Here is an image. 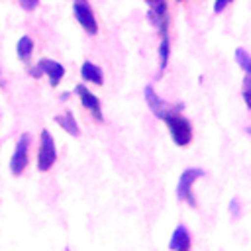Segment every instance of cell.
Here are the masks:
<instances>
[{"label": "cell", "instance_id": "13", "mask_svg": "<svg viewBox=\"0 0 251 251\" xmlns=\"http://www.w3.org/2000/svg\"><path fill=\"white\" fill-rule=\"evenodd\" d=\"M55 122L67 131V133H71L73 137H76L78 133H80V129H78V124H76V120H75V116L71 114V112H65V114H59V116H55Z\"/></svg>", "mask_w": 251, "mask_h": 251}, {"label": "cell", "instance_id": "15", "mask_svg": "<svg viewBox=\"0 0 251 251\" xmlns=\"http://www.w3.org/2000/svg\"><path fill=\"white\" fill-rule=\"evenodd\" d=\"M233 57H235V63L241 67L243 73H251V55H249L245 49L237 47L235 53H233Z\"/></svg>", "mask_w": 251, "mask_h": 251}, {"label": "cell", "instance_id": "16", "mask_svg": "<svg viewBox=\"0 0 251 251\" xmlns=\"http://www.w3.org/2000/svg\"><path fill=\"white\" fill-rule=\"evenodd\" d=\"M241 96H243L245 106L251 110V73H245V76H243V84H241Z\"/></svg>", "mask_w": 251, "mask_h": 251}, {"label": "cell", "instance_id": "8", "mask_svg": "<svg viewBox=\"0 0 251 251\" xmlns=\"http://www.w3.org/2000/svg\"><path fill=\"white\" fill-rule=\"evenodd\" d=\"M149 20H151V24L159 29L161 35H169V33H167V31H169V12H167L165 0H161V2L155 4V6H151V10H149Z\"/></svg>", "mask_w": 251, "mask_h": 251}, {"label": "cell", "instance_id": "11", "mask_svg": "<svg viewBox=\"0 0 251 251\" xmlns=\"http://www.w3.org/2000/svg\"><path fill=\"white\" fill-rule=\"evenodd\" d=\"M80 76L86 80V82H94V84H102L104 82V75H102V69L90 61H84L82 67H80Z\"/></svg>", "mask_w": 251, "mask_h": 251}, {"label": "cell", "instance_id": "19", "mask_svg": "<svg viewBox=\"0 0 251 251\" xmlns=\"http://www.w3.org/2000/svg\"><path fill=\"white\" fill-rule=\"evenodd\" d=\"M29 75H31V76H33V78H39V76H41V75H43V73H41V71H39V67H37V65H35V67H33V69H29Z\"/></svg>", "mask_w": 251, "mask_h": 251}, {"label": "cell", "instance_id": "9", "mask_svg": "<svg viewBox=\"0 0 251 251\" xmlns=\"http://www.w3.org/2000/svg\"><path fill=\"white\" fill-rule=\"evenodd\" d=\"M37 67H39V71L43 75L49 76V84L51 86H57L61 82L63 75H65V67L61 63H57V61H53V59H39Z\"/></svg>", "mask_w": 251, "mask_h": 251}, {"label": "cell", "instance_id": "18", "mask_svg": "<svg viewBox=\"0 0 251 251\" xmlns=\"http://www.w3.org/2000/svg\"><path fill=\"white\" fill-rule=\"evenodd\" d=\"M229 2H233V0H216V2H214V12H216V14L224 12V8H226Z\"/></svg>", "mask_w": 251, "mask_h": 251}, {"label": "cell", "instance_id": "3", "mask_svg": "<svg viewBox=\"0 0 251 251\" xmlns=\"http://www.w3.org/2000/svg\"><path fill=\"white\" fill-rule=\"evenodd\" d=\"M202 176H204V171H202V169H196V167L184 169L182 175H180V178H178V186H176V196H178V200H184V202H188V204L194 208V206H196V200H194V196H192V184H194V180H198V178H202Z\"/></svg>", "mask_w": 251, "mask_h": 251}, {"label": "cell", "instance_id": "4", "mask_svg": "<svg viewBox=\"0 0 251 251\" xmlns=\"http://www.w3.org/2000/svg\"><path fill=\"white\" fill-rule=\"evenodd\" d=\"M29 143H31V135L29 133H22L20 139L16 141V149L12 153V159H10V169L16 176H20L25 167H27V155H29Z\"/></svg>", "mask_w": 251, "mask_h": 251}, {"label": "cell", "instance_id": "12", "mask_svg": "<svg viewBox=\"0 0 251 251\" xmlns=\"http://www.w3.org/2000/svg\"><path fill=\"white\" fill-rule=\"evenodd\" d=\"M31 53H33V39L29 35H22L18 39V43H16V55H18V59L24 61V63H27L29 57H31Z\"/></svg>", "mask_w": 251, "mask_h": 251}, {"label": "cell", "instance_id": "17", "mask_svg": "<svg viewBox=\"0 0 251 251\" xmlns=\"http://www.w3.org/2000/svg\"><path fill=\"white\" fill-rule=\"evenodd\" d=\"M37 4H39V0H20V6H22L25 12L35 10V8H37Z\"/></svg>", "mask_w": 251, "mask_h": 251}, {"label": "cell", "instance_id": "10", "mask_svg": "<svg viewBox=\"0 0 251 251\" xmlns=\"http://www.w3.org/2000/svg\"><path fill=\"white\" fill-rule=\"evenodd\" d=\"M169 247L173 251H184L190 247V233L184 226H176V229L173 231V237L169 241Z\"/></svg>", "mask_w": 251, "mask_h": 251}, {"label": "cell", "instance_id": "22", "mask_svg": "<svg viewBox=\"0 0 251 251\" xmlns=\"http://www.w3.org/2000/svg\"><path fill=\"white\" fill-rule=\"evenodd\" d=\"M176 2H182V0H176Z\"/></svg>", "mask_w": 251, "mask_h": 251}, {"label": "cell", "instance_id": "2", "mask_svg": "<svg viewBox=\"0 0 251 251\" xmlns=\"http://www.w3.org/2000/svg\"><path fill=\"white\" fill-rule=\"evenodd\" d=\"M57 159V149H55V139L47 129H41L39 135V151H37V169L41 173H47Z\"/></svg>", "mask_w": 251, "mask_h": 251}, {"label": "cell", "instance_id": "20", "mask_svg": "<svg viewBox=\"0 0 251 251\" xmlns=\"http://www.w3.org/2000/svg\"><path fill=\"white\" fill-rule=\"evenodd\" d=\"M145 2H147V4H149V6H155V4H159V2H161V0H145Z\"/></svg>", "mask_w": 251, "mask_h": 251}, {"label": "cell", "instance_id": "7", "mask_svg": "<svg viewBox=\"0 0 251 251\" xmlns=\"http://www.w3.org/2000/svg\"><path fill=\"white\" fill-rule=\"evenodd\" d=\"M75 94L78 96V100H80V104L86 108V110H90V114L98 120V122H102L104 120V116H102V106H100V100L84 86V84H76V88H75Z\"/></svg>", "mask_w": 251, "mask_h": 251}, {"label": "cell", "instance_id": "21", "mask_svg": "<svg viewBox=\"0 0 251 251\" xmlns=\"http://www.w3.org/2000/svg\"><path fill=\"white\" fill-rule=\"evenodd\" d=\"M247 133H251V127H247Z\"/></svg>", "mask_w": 251, "mask_h": 251}, {"label": "cell", "instance_id": "6", "mask_svg": "<svg viewBox=\"0 0 251 251\" xmlns=\"http://www.w3.org/2000/svg\"><path fill=\"white\" fill-rule=\"evenodd\" d=\"M145 100H147V104H149V108H151V112L157 116V118H165L167 114H171V112H180L182 110V104L178 102V104H169V102H165L163 98H159L157 94H155V90L151 88V86H145Z\"/></svg>", "mask_w": 251, "mask_h": 251}, {"label": "cell", "instance_id": "1", "mask_svg": "<svg viewBox=\"0 0 251 251\" xmlns=\"http://www.w3.org/2000/svg\"><path fill=\"white\" fill-rule=\"evenodd\" d=\"M163 120H165L167 127H169V133H171L173 141L178 147H184V145L190 143V139H192V126H190V122L186 118L180 116V112H171Z\"/></svg>", "mask_w": 251, "mask_h": 251}, {"label": "cell", "instance_id": "5", "mask_svg": "<svg viewBox=\"0 0 251 251\" xmlns=\"http://www.w3.org/2000/svg\"><path fill=\"white\" fill-rule=\"evenodd\" d=\"M73 14L88 35L98 33V24H96V18H94V12H92L88 0H73Z\"/></svg>", "mask_w": 251, "mask_h": 251}, {"label": "cell", "instance_id": "14", "mask_svg": "<svg viewBox=\"0 0 251 251\" xmlns=\"http://www.w3.org/2000/svg\"><path fill=\"white\" fill-rule=\"evenodd\" d=\"M169 51H171L169 35H161V43H159V65H161V71H165L167 65H169Z\"/></svg>", "mask_w": 251, "mask_h": 251}]
</instances>
